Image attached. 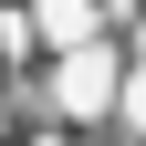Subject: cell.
<instances>
[{"label":"cell","instance_id":"1","mask_svg":"<svg viewBox=\"0 0 146 146\" xmlns=\"http://www.w3.org/2000/svg\"><path fill=\"white\" fill-rule=\"evenodd\" d=\"M115 84H125V73L104 63V52H84V63L52 73V104H63V115H104V104H115Z\"/></svg>","mask_w":146,"mask_h":146},{"label":"cell","instance_id":"2","mask_svg":"<svg viewBox=\"0 0 146 146\" xmlns=\"http://www.w3.org/2000/svg\"><path fill=\"white\" fill-rule=\"evenodd\" d=\"M31 146H84V136H31Z\"/></svg>","mask_w":146,"mask_h":146}]
</instances>
